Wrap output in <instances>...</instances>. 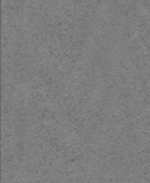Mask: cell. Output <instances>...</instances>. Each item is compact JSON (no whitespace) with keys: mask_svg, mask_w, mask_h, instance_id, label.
Returning <instances> with one entry per match:
<instances>
[]
</instances>
